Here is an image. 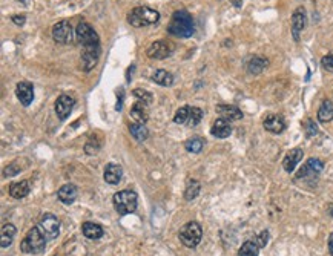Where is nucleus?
I'll use <instances>...</instances> for the list:
<instances>
[{"mask_svg": "<svg viewBox=\"0 0 333 256\" xmlns=\"http://www.w3.org/2000/svg\"><path fill=\"white\" fill-rule=\"evenodd\" d=\"M150 80L157 84H160V86H164V88H168V86H172L174 84V75L168 71H164V69H157L152 72L150 75Z\"/></svg>", "mask_w": 333, "mask_h": 256, "instance_id": "obj_23", "label": "nucleus"}, {"mask_svg": "<svg viewBox=\"0 0 333 256\" xmlns=\"http://www.w3.org/2000/svg\"><path fill=\"white\" fill-rule=\"evenodd\" d=\"M122 177H123V169H122V166L114 164V163L106 164L105 172H103V178H105V181H106L108 184H112V186L118 184V183L122 181Z\"/></svg>", "mask_w": 333, "mask_h": 256, "instance_id": "obj_16", "label": "nucleus"}, {"mask_svg": "<svg viewBox=\"0 0 333 256\" xmlns=\"http://www.w3.org/2000/svg\"><path fill=\"white\" fill-rule=\"evenodd\" d=\"M72 37H74V31H72V26L68 20H62L52 26V39L57 43L68 45L72 42Z\"/></svg>", "mask_w": 333, "mask_h": 256, "instance_id": "obj_9", "label": "nucleus"}, {"mask_svg": "<svg viewBox=\"0 0 333 256\" xmlns=\"http://www.w3.org/2000/svg\"><path fill=\"white\" fill-rule=\"evenodd\" d=\"M37 227L40 229V232L46 238V241L55 239L60 233V221L52 213H43Z\"/></svg>", "mask_w": 333, "mask_h": 256, "instance_id": "obj_7", "label": "nucleus"}, {"mask_svg": "<svg viewBox=\"0 0 333 256\" xmlns=\"http://www.w3.org/2000/svg\"><path fill=\"white\" fill-rule=\"evenodd\" d=\"M194 31H195L194 19L188 11L180 10L172 14L171 22L168 25V33L171 36L178 39H188L194 34Z\"/></svg>", "mask_w": 333, "mask_h": 256, "instance_id": "obj_1", "label": "nucleus"}, {"mask_svg": "<svg viewBox=\"0 0 333 256\" xmlns=\"http://www.w3.org/2000/svg\"><path fill=\"white\" fill-rule=\"evenodd\" d=\"M17 233V229L14 224L11 222H7L2 226V241H0V244H2V248H7L13 244V239Z\"/></svg>", "mask_w": 333, "mask_h": 256, "instance_id": "obj_26", "label": "nucleus"}, {"mask_svg": "<svg viewBox=\"0 0 333 256\" xmlns=\"http://www.w3.org/2000/svg\"><path fill=\"white\" fill-rule=\"evenodd\" d=\"M81 232L85 235L88 239H100L103 235H105V230L100 224H96V222H83L81 226Z\"/></svg>", "mask_w": 333, "mask_h": 256, "instance_id": "obj_24", "label": "nucleus"}, {"mask_svg": "<svg viewBox=\"0 0 333 256\" xmlns=\"http://www.w3.org/2000/svg\"><path fill=\"white\" fill-rule=\"evenodd\" d=\"M260 245L257 241H247L241 245L238 254L239 256H258L260 254Z\"/></svg>", "mask_w": 333, "mask_h": 256, "instance_id": "obj_29", "label": "nucleus"}, {"mask_svg": "<svg viewBox=\"0 0 333 256\" xmlns=\"http://www.w3.org/2000/svg\"><path fill=\"white\" fill-rule=\"evenodd\" d=\"M174 51H175V45H174V43H171V42H168V40H157V42H154V43L147 48L146 54H147L149 58L163 60V58L171 57V55L174 54Z\"/></svg>", "mask_w": 333, "mask_h": 256, "instance_id": "obj_8", "label": "nucleus"}, {"mask_svg": "<svg viewBox=\"0 0 333 256\" xmlns=\"http://www.w3.org/2000/svg\"><path fill=\"white\" fill-rule=\"evenodd\" d=\"M22 161L23 159H16L11 164H8L5 167V170H4V175L5 177H16L17 174H20V170L23 169V166H19V164H22Z\"/></svg>", "mask_w": 333, "mask_h": 256, "instance_id": "obj_32", "label": "nucleus"}, {"mask_svg": "<svg viewBox=\"0 0 333 256\" xmlns=\"http://www.w3.org/2000/svg\"><path fill=\"white\" fill-rule=\"evenodd\" d=\"M131 117L135 123H146L149 120V106L144 102H137L131 108Z\"/></svg>", "mask_w": 333, "mask_h": 256, "instance_id": "obj_19", "label": "nucleus"}, {"mask_svg": "<svg viewBox=\"0 0 333 256\" xmlns=\"http://www.w3.org/2000/svg\"><path fill=\"white\" fill-rule=\"evenodd\" d=\"M132 94H134V97L135 99H138V102H144V103H147V105H150L152 103V95H150V92H147V91H144V89H134L132 91Z\"/></svg>", "mask_w": 333, "mask_h": 256, "instance_id": "obj_35", "label": "nucleus"}, {"mask_svg": "<svg viewBox=\"0 0 333 256\" xmlns=\"http://www.w3.org/2000/svg\"><path fill=\"white\" fill-rule=\"evenodd\" d=\"M25 19H26V17H25L23 14H22V16H14V17H13V22H14L16 25H23V23H25Z\"/></svg>", "mask_w": 333, "mask_h": 256, "instance_id": "obj_39", "label": "nucleus"}, {"mask_svg": "<svg viewBox=\"0 0 333 256\" xmlns=\"http://www.w3.org/2000/svg\"><path fill=\"white\" fill-rule=\"evenodd\" d=\"M100 54H102L100 45H99V46H86V48H83V54H81V69L86 71V72H89V71L99 63Z\"/></svg>", "mask_w": 333, "mask_h": 256, "instance_id": "obj_11", "label": "nucleus"}, {"mask_svg": "<svg viewBox=\"0 0 333 256\" xmlns=\"http://www.w3.org/2000/svg\"><path fill=\"white\" fill-rule=\"evenodd\" d=\"M255 241L258 242V245H260V247H264V245L267 244V241H269V232H267V230L261 232V233H260V236H258Z\"/></svg>", "mask_w": 333, "mask_h": 256, "instance_id": "obj_38", "label": "nucleus"}, {"mask_svg": "<svg viewBox=\"0 0 333 256\" xmlns=\"http://www.w3.org/2000/svg\"><path fill=\"white\" fill-rule=\"evenodd\" d=\"M318 134V126L313 120H307L306 121V135L307 137H313Z\"/></svg>", "mask_w": 333, "mask_h": 256, "instance_id": "obj_37", "label": "nucleus"}, {"mask_svg": "<svg viewBox=\"0 0 333 256\" xmlns=\"http://www.w3.org/2000/svg\"><path fill=\"white\" fill-rule=\"evenodd\" d=\"M45 247H46V238L42 235L39 227H33L20 242V250L26 254H39L45 251Z\"/></svg>", "mask_w": 333, "mask_h": 256, "instance_id": "obj_4", "label": "nucleus"}, {"mask_svg": "<svg viewBox=\"0 0 333 256\" xmlns=\"http://www.w3.org/2000/svg\"><path fill=\"white\" fill-rule=\"evenodd\" d=\"M328 251H330V254L333 256V233L328 236Z\"/></svg>", "mask_w": 333, "mask_h": 256, "instance_id": "obj_40", "label": "nucleus"}, {"mask_svg": "<svg viewBox=\"0 0 333 256\" xmlns=\"http://www.w3.org/2000/svg\"><path fill=\"white\" fill-rule=\"evenodd\" d=\"M217 112L221 118L227 120V121H233V120H241L243 118V112L233 106V105H218L217 106Z\"/></svg>", "mask_w": 333, "mask_h": 256, "instance_id": "obj_20", "label": "nucleus"}, {"mask_svg": "<svg viewBox=\"0 0 333 256\" xmlns=\"http://www.w3.org/2000/svg\"><path fill=\"white\" fill-rule=\"evenodd\" d=\"M318 120L321 123H328L333 120V103L330 100H324L321 108L318 109Z\"/></svg>", "mask_w": 333, "mask_h": 256, "instance_id": "obj_27", "label": "nucleus"}, {"mask_svg": "<svg viewBox=\"0 0 333 256\" xmlns=\"http://www.w3.org/2000/svg\"><path fill=\"white\" fill-rule=\"evenodd\" d=\"M112 204H114V209L118 215H129V213H134L137 210V206H138V197L134 190L131 189H125V190H120L117 192L114 197H112Z\"/></svg>", "mask_w": 333, "mask_h": 256, "instance_id": "obj_2", "label": "nucleus"}, {"mask_svg": "<svg viewBox=\"0 0 333 256\" xmlns=\"http://www.w3.org/2000/svg\"><path fill=\"white\" fill-rule=\"evenodd\" d=\"M160 20V13L149 7H137L128 14V22L135 28L150 26Z\"/></svg>", "mask_w": 333, "mask_h": 256, "instance_id": "obj_3", "label": "nucleus"}, {"mask_svg": "<svg viewBox=\"0 0 333 256\" xmlns=\"http://www.w3.org/2000/svg\"><path fill=\"white\" fill-rule=\"evenodd\" d=\"M189 114H191V106H183V108H180V109L175 112L174 121H175L177 124H188Z\"/></svg>", "mask_w": 333, "mask_h": 256, "instance_id": "obj_31", "label": "nucleus"}, {"mask_svg": "<svg viewBox=\"0 0 333 256\" xmlns=\"http://www.w3.org/2000/svg\"><path fill=\"white\" fill-rule=\"evenodd\" d=\"M306 26V11L302 7H298L292 14V36L296 42H299V36Z\"/></svg>", "mask_w": 333, "mask_h": 256, "instance_id": "obj_13", "label": "nucleus"}, {"mask_svg": "<svg viewBox=\"0 0 333 256\" xmlns=\"http://www.w3.org/2000/svg\"><path fill=\"white\" fill-rule=\"evenodd\" d=\"M200 190H201V184H200L197 180H191V181L188 183L186 190H185V198H186L188 201H192V200H195V198L198 197Z\"/></svg>", "mask_w": 333, "mask_h": 256, "instance_id": "obj_30", "label": "nucleus"}, {"mask_svg": "<svg viewBox=\"0 0 333 256\" xmlns=\"http://www.w3.org/2000/svg\"><path fill=\"white\" fill-rule=\"evenodd\" d=\"M75 39L77 42L83 46H99L100 45V37L96 33V29L86 23V22H80L75 28Z\"/></svg>", "mask_w": 333, "mask_h": 256, "instance_id": "obj_6", "label": "nucleus"}, {"mask_svg": "<svg viewBox=\"0 0 333 256\" xmlns=\"http://www.w3.org/2000/svg\"><path fill=\"white\" fill-rule=\"evenodd\" d=\"M74 105H75L74 97H71V95H68V94L60 95V97L57 99L55 108H54L57 117H58L60 120H66V118L71 115V112H72V109H74Z\"/></svg>", "mask_w": 333, "mask_h": 256, "instance_id": "obj_12", "label": "nucleus"}, {"mask_svg": "<svg viewBox=\"0 0 333 256\" xmlns=\"http://www.w3.org/2000/svg\"><path fill=\"white\" fill-rule=\"evenodd\" d=\"M330 215H331V216H333V207H331V212H330Z\"/></svg>", "mask_w": 333, "mask_h": 256, "instance_id": "obj_42", "label": "nucleus"}, {"mask_svg": "<svg viewBox=\"0 0 333 256\" xmlns=\"http://www.w3.org/2000/svg\"><path fill=\"white\" fill-rule=\"evenodd\" d=\"M321 65L325 71L331 72L333 74V54H328V55H324L322 60H321Z\"/></svg>", "mask_w": 333, "mask_h": 256, "instance_id": "obj_36", "label": "nucleus"}, {"mask_svg": "<svg viewBox=\"0 0 333 256\" xmlns=\"http://www.w3.org/2000/svg\"><path fill=\"white\" fill-rule=\"evenodd\" d=\"M185 147L188 152H192V153H200L201 149H203V140L201 138H191L185 143Z\"/></svg>", "mask_w": 333, "mask_h": 256, "instance_id": "obj_33", "label": "nucleus"}, {"mask_svg": "<svg viewBox=\"0 0 333 256\" xmlns=\"http://www.w3.org/2000/svg\"><path fill=\"white\" fill-rule=\"evenodd\" d=\"M29 190H31V184L28 180H22V181L13 183L10 186V195L16 200H22V198L28 197Z\"/></svg>", "mask_w": 333, "mask_h": 256, "instance_id": "obj_22", "label": "nucleus"}, {"mask_svg": "<svg viewBox=\"0 0 333 256\" xmlns=\"http://www.w3.org/2000/svg\"><path fill=\"white\" fill-rule=\"evenodd\" d=\"M210 134L217 138H227L230 134H232V126L227 120L224 118H217L215 123L212 124V129H210Z\"/></svg>", "mask_w": 333, "mask_h": 256, "instance_id": "obj_21", "label": "nucleus"}, {"mask_svg": "<svg viewBox=\"0 0 333 256\" xmlns=\"http://www.w3.org/2000/svg\"><path fill=\"white\" fill-rule=\"evenodd\" d=\"M16 95L23 106H29L34 100V88L29 81H20L16 88Z\"/></svg>", "mask_w": 333, "mask_h": 256, "instance_id": "obj_14", "label": "nucleus"}, {"mask_svg": "<svg viewBox=\"0 0 333 256\" xmlns=\"http://www.w3.org/2000/svg\"><path fill=\"white\" fill-rule=\"evenodd\" d=\"M269 66V60L261 57V55H254L251 60L247 61V71L257 75V74H261L266 68Z\"/></svg>", "mask_w": 333, "mask_h": 256, "instance_id": "obj_25", "label": "nucleus"}, {"mask_svg": "<svg viewBox=\"0 0 333 256\" xmlns=\"http://www.w3.org/2000/svg\"><path fill=\"white\" fill-rule=\"evenodd\" d=\"M17 2H20V4H23V2H25V0H17Z\"/></svg>", "mask_w": 333, "mask_h": 256, "instance_id": "obj_41", "label": "nucleus"}, {"mask_svg": "<svg viewBox=\"0 0 333 256\" xmlns=\"http://www.w3.org/2000/svg\"><path fill=\"white\" fill-rule=\"evenodd\" d=\"M129 132L131 135L137 140V141H146L149 137V131L146 129V126L143 123H134L129 126Z\"/></svg>", "mask_w": 333, "mask_h": 256, "instance_id": "obj_28", "label": "nucleus"}, {"mask_svg": "<svg viewBox=\"0 0 333 256\" xmlns=\"http://www.w3.org/2000/svg\"><path fill=\"white\" fill-rule=\"evenodd\" d=\"M263 126H264V129H266L267 132L278 135V134L284 132V129H286V121H284V118H283L281 115L272 114V115H267V117L264 118Z\"/></svg>", "mask_w": 333, "mask_h": 256, "instance_id": "obj_15", "label": "nucleus"}, {"mask_svg": "<svg viewBox=\"0 0 333 256\" xmlns=\"http://www.w3.org/2000/svg\"><path fill=\"white\" fill-rule=\"evenodd\" d=\"M201 238H203V229L195 221L186 222L180 230V241L183 245H186L189 248L197 247L201 242Z\"/></svg>", "mask_w": 333, "mask_h": 256, "instance_id": "obj_5", "label": "nucleus"}, {"mask_svg": "<svg viewBox=\"0 0 333 256\" xmlns=\"http://www.w3.org/2000/svg\"><path fill=\"white\" fill-rule=\"evenodd\" d=\"M77 195H78V189H77V186H74V184H71V183L62 186V187L58 189V192H57L58 201L63 203V204H68V206L72 204V203L77 200Z\"/></svg>", "mask_w": 333, "mask_h": 256, "instance_id": "obj_18", "label": "nucleus"}, {"mask_svg": "<svg viewBox=\"0 0 333 256\" xmlns=\"http://www.w3.org/2000/svg\"><path fill=\"white\" fill-rule=\"evenodd\" d=\"M203 118V111L200 108H192L191 106V114H189V120H188V126L194 127L197 126Z\"/></svg>", "mask_w": 333, "mask_h": 256, "instance_id": "obj_34", "label": "nucleus"}, {"mask_svg": "<svg viewBox=\"0 0 333 256\" xmlns=\"http://www.w3.org/2000/svg\"><path fill=\"white\" fill-rule=\"evenodd\" d=\"M302 155H304V152H302V149H299V147H295V149H292V150L287 152V155H286L284 159H283V167H284L286 172H289V174L293 172L295 167L298 166V163L302 159Z\"/></svg>", "mask_w": 333, "mask_h": 256, "instance_id": "obj_17", "label": "nucleus"}, {"mask_svg": "<svg viewBox=\"0 0 333 256\" xmlns=\"http://www.w3.org/2000/svg\"><path fill=\"white\" fill-rule=\"evenodd\" d=\"M324 169V163L318 158H309L307 163L302 166V169L296 174L298 180H304V178H316Z\"/></svg>", "mask_w": 333, "mask_h": 256, "instance_id": "obj_10", "label": "nucleus"}]
</instances>
